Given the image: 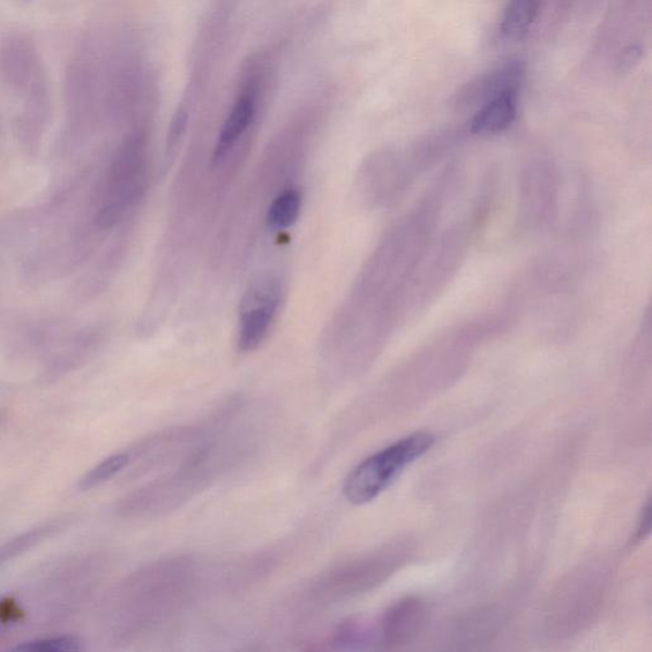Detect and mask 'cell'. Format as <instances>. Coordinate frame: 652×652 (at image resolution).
I'll use <instances>...</instances> for the list:
<instances>
[{
    "instance_id": "6da1fadb",
    "label": "cell",
    "mask_w": 652,
    "mask_h": 652,
    "mask_svg": "<svg viewBox=\"0 0 652 652\" xmlns=\"http://www.w3.org/2000/svg\"><path fill=\"white\" fill-rule=\"evenodd\" d=\"M146 186L145 142L138 137L126 139L112 157L101 185L97 223L102 229L122 223L144 198Z\"/></svg>"
},
{
    "instance_id": "7a4b0ae2",
    "label": "cell",
    "mask_w": 652,
    "mask_h": 652,
    "mask_svg": "<svg viewBox=\"0 0 652 652\" xmlns=\"http://www.w3.org/2000/svg\"><path fill=\"white\" fill-rule=\"evenodd\" d=\"M434 444L430 433L417 432L369 456L350 471L344 494L352 504L364 505L395 482L404 469L421 458Z\"/></svg>"
},
{
    "instance_id": "3957f363",
    "label": "cell",
    "mask_w": 652,
    "mask_h": 652,
    "mask_svg": "<svg viewBox=\"0 0 652 652\" xmlns=\"http://www.w3.org/2000/svg\"><path fill=\"white\" fill-rule=\"evenodd\" d=\"M399 567V558L393 552H379L349 561L322 575L313 583L311 595L322 602L354 598L379 587Z\"/></svg>"
},
{
    "instance_id": "277c9868",
    "label": "cell",
    "mask_w": 652,
    "mask_h": 652,
    "mask_svg": "<svg viewBox=\"0 0 652 652\" xmlns=\"http://www.w3.org/2000/svg\"><path fill=\"white\" fill-rule=\"evenodd\" d=\"M282 298V283L275 276L251 283L239 304L236 340L239 350H255L267 340L279 317Z\"/></svg>"
},
{
    "instance_id": "5b68a950",
    "label": "cell",
    "mask_w": 652,
    "mask_h": 652,
    "mask_svg": "<svg viewBox=\"0 0 652 652\" xmlns=\"http://www.w3.org/2000/svg\"><path fill=\"white\" fill-rule=\"evenodd\" d=\"M103 340L100 328L85 327L72 329L62 342L42 359L39 372L41 384H54L87 364Z\"/></svg>"
},
{
    "instance_id": "8992f818",
    "label": "cell",
    "mask_w": 652,
    "mask_h": 652,
    "mask_svg": "<svg viewBox=\"0 0 652 652\" xmlns=\"http://www.w3.org/2000/svg\"><path fill=\"white\" fill-rule=\"evenodd\" d=\"M526 79V64L520 59H508L504 63L493 66L469 84L464 86L455 96L458 107L482 104L500 95L520 93Z\"/></svg>"
},
{
    "instance_id": "52a82bcc",
    "label": "cell",
    "mask_w": 652,
    "mask_h": 652,
    "mask_svg": "<svg viewBox=\"0 0 652 652\" xmlns=\"http://www.w3.org/2000/svg\"><path fill=\"white\" fill-rule=\"evenodd\" d=\"M258 94L257 84H255V81H249L236 96L226 118L223 120L219 138L216 140L211 160L213 168H220L227 160L238 140L249 131L255 115H257Z\"/></svg>"
},
{
    "instance_id": "ba28073f",
    "label": "cell",
    "mask_w": 652,
    "mask_h": 652,
    "mask_svg": "<svg viewBox=\"0 0 652 652\" xmlns=\"http://www.w3.org/2000/svg\"><path fill=\"white\" fill-rule=\"evenodd\" d=\"M425 608L418 599H404L382 614L377 625V644L394 649L406 643L421 629Z\"/></svg>"
},
{
    "instance_id": "9c48e42d",
    "label": "cell",
    "mask_w": 652,
    "mask_h": 652,
    "mask_svg": "<svg viewBox=\"0 0 652 652\" xmlns=\"http://www.w3.org/2000/svg\"><path fill=\"white\" fill-rule=\"evenodd\" d=\"M377 643V626L361 619L342 622L331 632L307 644L304 652H354Z\"/></svg>"
},
{
    "instance_id": "30bf717a",
    "label": "cell",
    "mask_w": 652,
    "mask_h": 652,
    "mask_svg": "<svg viewBox=\"0 0 652 652\" xmlns=\"http://www.w3.org/2000/svg\"><path fill=\"white\" fill-rule=\"evenodd\" d=\"M519 94L508 93L494 97L479 107L470 119L468 132L471 134H499L512 127L517 118Z\"/></svg>"
},
{
    "instance_id": "8fae6325",
    "label": "cell",
    "mask_w": 652,
    "mask_h": 652,
    "mask_svg": "<svg viewBox=\"0 0 652 652\" xmlns=\"http://www.w3.org/2000/svg\"><path fill=\"white\" fill-rule=\"evenodd\" d=\"M541 5L537 0H514V2L507 3L501 14L497 27L501 39L505 41L526 39L536 24Z\"/></svg>"
},
{
    "instance_id": "7c38bea8",
    "label": "cell",
    "mask_w": 652,
    "mask_h": 652,
    "mask_svg": "<svg viewBox=\"0 0 652 652\" xmlns=\"http://www.w3.org/2000/svg\"><path fill=\"white\" fill-rule=\"evenodd\" d=\"M303 209V194L287 187L272 200L267 212V224L272 231L288 230L298 221Z\"/></svg>"
},
{
    "instance_id": "4fadbf2b",
    "label": "cell",
    "mask_w": 652,
    "mask_h": 652,
    "mask_svg": "<svg viewBox=\"0 0 652 652\" xmlns=\"http://www.w3.org/2000/svg\"><path fill=\"white\" fill-rule=\"evenodd\" d=\"M131 464V455L127 453H118L114 455L108 456L100 463H97L96 466L88 471L84 476L81 477L77 489L81 492L91 491L97 489L107 482L110 479L116 477L122 473Z\"/></svg>"
},
{
    "instance_id": "5bb4252c",
    "label": "cell",
    "mask_w": 652,
    "mask_h": 652,
    "mask_svg": "<svg viewBox=\"0 0 652 652\" xmlns=\"http://www.w3.org/2000/svg\"><path fill=\"white\" fill-rule=\"evenodd\" d=\"M79 643L72 637H58V639L34 641L20 644L12 652H79Z\"/></svg>"
},
{
    "instance_id": "9a60e30c",
    "label": "cell",
    "mask_w": 652,
    "mask_h": 652,
    "mask_svg": "<svg viewBox=\"0 0 652 652\" xmlns=\"http://www.w3.org/2000/svg\"><path fill=\"white\" fill-rule=\"evenodd\" d=\"M2 423H3V414H2V411H0V426H2Z\"/></svg>"
}]
</instances>
